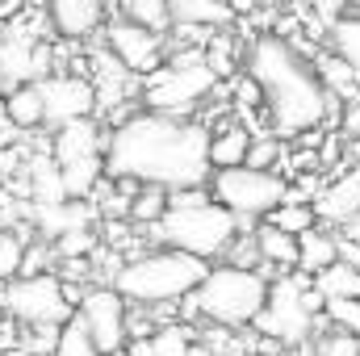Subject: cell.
<instances>
[{
  "label": "cell",
  "mask_w": 360,
  "mask_h": 356,
  "mask_svg": "<svg viewBox=\"0 0 360 356\" xmlns=\"http://www.w3.org/2000/svg\"><path fill=\"white\" fill-rule=\"evenodd\" d=\"M105 177L122 184L160 189H201L210 180V130L193 117L134 113L105 134Z\"/></svg>",
  "instance_id": "obj_1"
},
{
  "label": "cell",
  "mask_w": 360,
  "mask_h": 356,
  "mask_svg": "<svg viewBox=\"0 0 360 356\" xmlns=\"http://www.w3.org/2000/svg\"><path fill=\"white\" fill-rule=\"evenodd\" d=\"M248 76L260 89V101L269 109L276 134H302L323 126L331 109V92L323 89L314 63L289 38L260 34L248 51Z\"/></svg>",
  "instance_id": "obj_2"
},
{
  "label": "cell",
  "mask_w": 360,
  "mask_h": 356,
  "mask_svg": "<svg viewBox=\"0 0 360 356\" xmlns=\"http://www.w3.org/2000/svg\"><path fill=\"white\" fill-rule=\"evenodd\" d=\"M205 272H210V260H197L176 248H160V252H143L134 260H122L109 285L126 302L151 310V306H172L180 298H188Z\"/></svg>",
  "instance_id": "obj_3"
},
{
  "label": "cell",
  "mask_w": 360,
  "mask_h": 356,
  "mask_svg": "<svg viewBox=\"0 0 360 356\" xmlns=\"http://www.w3.org/2000/svg\"><path fill=\"white\" fill-rule=\"evenodd\" d=\"M264 298H269V276L264 272L239 265H218L188 293V310L218 323V327H248L264 310Z\"/></svg>",
  "instance_id": "obj_4"
},
{
  "label": "cell",
  "mask_w": 360,
  "mask_h": 356,
  "mask_svg": "<svg viewBox=\"0 0 360 356\" xmlns=\"http://www.w3.org/2000/svg\"><path fill=\"white\" fill-rule=\"evenodd\" d=\"M239 227H243V222H239L235 214H226L214 197H201V201H193V205H168L151 231H155V239H160L164 248L188 252V256H197V260H210V256H222V252L235 243Z\"/></svg>",
  "instance_id": "obj_5"
},
{
  "label": "cell",
  "mask_w": 360,
  "mask_h": 356,
  "mask_svg": "<svg viewBox=\"0 0 360 356\" xmlns=\"http://www.w3.org/2000/svg\"><path fill=\"white\" fill-rule=\"evenodd\" d=\"M319 310H323V298L314 293L310 276L281 272L276 281H269V298H264V310L256 314V327L281 344H302L310 336Z\"/></svg>",
  "instance_id": "obj_6"
},
{
  "label": "cell",
  "mask_w": 360,
  "mask_h": 356,
  "mask_svg": "<svg viewBox=\"0 0 360 356\" xmlns=\"http://www.w3.org/2000/svg\"><path fill=\"white\" fill-rule=\"evenodd\" d=\"M285 189L289 184L281 180V172H272V168H248V164H239V168H214L210 180H205V193L226 214H235L239 222L264 218L269 210H276L285 201Z\"/></svg>",
  "instance_id": "obj_7"
},
{
  "label": "cell",
  "mask_w": 360,
  "mask_h": 356,
  "mask_svg": "<svg viewBox=\"0 0 360 356\" xmlns=\"http://www.w3.org/2000/svg\"><path fill=\"white\" fill-rule=\"evenodd\" d=\"M214 89H218V72L210 68V59L184 55V59H172L168 68H155V76L147 80V105L151 113L188 117Z\"/></svg>",
  "instance_id": "obj_8"
},
{
  "label": "cell",
  "mask_w": 360,
  "mask_h": 356,
  "mask_svg": "<svg viewBox=\"0 0 360 356\" xmlns=\"http://www.w3.org/2000/svg\"><path fill=\"white\" fill-rule=\"evenodd\" d=\"M72 310H76V302L68 298V285H63L55 272L13 276L8 285H0V314H13L17 323H30V327H59Z\"/></svg>",
  "instance_id": "obj_9"
},
{
  "label": "cell",
  "mask_w": 360,
  "mask_h": 356,
  "mask_svg": "<svg viewBox=\"0 0 360 356\" xmlns=\"http://www.w3.org/2000/svg\"><path fill=\"white\" fill-rule=\"evenodd\" d=\"M126 306L130 302L113 285H92V289L80 293V310L76 314L84 319L96 352H113V348H122L130 340V314H126Z\"/></svg>",
  "instance_id": "obj_10"
},
{
  "label": "cell",
  "mask_w": 360,
  "mask_h": 356,
  "mask_svg": "<svg viewBox=\"0 0 360 356\" xmlns=\"http://www.w3.org/2000/svg\"><path fill=\"white\" fill-rule=\"evenodd\" d=\"M34 84L42 96V122H51V126L92 117V109H96V89L80 76H42Z\"/></svg>",
  "instance_id": "obj_11"
},
{
  "label": "cell",
  "mask_w": 360,
  "mask_h": 356,
  "mask_svg": "<svg viewBox=\"0 0 360 356\" xmlns=\"http://www.w3.org/2000/svg\"><path fill=\"white\" fill-rule=\"evenodd\" d=\"M51 76V51L38 46L30 34L13 30L8 38H0V84L13 89V84H34Z\"/></svg>",
  "instance_id": "obj_12"
},
{
  "label": "cell",
  "mask_w": 360,
  "mask_h": 356,
  "mask_svg": "<svg viewBox=\"0 0 360 356\" xmlns=\"http://www.w3.org/2000/svg\"><path fill=\"white\" fill-rule=\"evenodd\" d=\"M109 46H113V59H117V68H126V72H155L160 68V55H164V34H155V30H143V25H134V21H117L113 30H109Z\"/></svg>",
  "instance_id": "obj_13"
},
{
  "label": "cell",
  "mask_w": 360,
  "mask_h": 356,
  "mask_svg": "<svg viewBox=\"0 0 360 356\" xmlns=\"http://www.w3.org/2000/svg\"><path fill=\"white\" fill-rule=\"evenodd\" d=\"M310 210H314V222H335V227H344L348 218H356L360 214V164L348 168L335 184H327Z\"/></svg>",
  "instance_id": "obj_14"
},
{
  "label": "cell",
  "mask_w": 360,
  "mask_h": 356,
  "mask_svg": "<svg viewBox=\"0 0 360 356\" xmlns=\"http://www.w3.org/2000/svg\"><path fill=\"white\" fill-rule=\"evenodd\" d=\"M105 21V0H51V25L59 38L80 42Z\"/></svg>",
  "instance_id": "obj_15"
},
{
  "label": "cell",
  "mask_w": 360,
  "mask_h": 356,
  "mask_svg": "<svg viewBox=\"0 0 360 356\" xmlns=\"http://www.w3.org/2000/svg\"><path fill=\"white\" fill-rule=\"evenodd\" d=\"M105 151V134L92 117H76V122H63L59 134H55V164H68V160H89Z\"/></svg>",
  "instance_id": "obj_16"
},
{
  "label": "cell",
  "mask_w": 360,
  "mask_h": 356,
  "mask_svg": "<svg viewBox=\"0 0 360 356\" xmlns=\"http://www.w3.org/2000/svg\"><path fill=\"white\" fill-rule=\"evenodd\" d=\"M252 243H256L260 265L269 268V272H276V276L297 268V235H285V231H276L269 222H260V231L252 235Z\"/></svg>",
  "instance_id": "obj_17"
},
{
  "label": "cell",
  "mask_w": 360,
  "mask_h": 356,
  "mask_svg": "<svg viewBox=\"0 0 360 356\" xmlns=\"http://www.w3.org/2000/svg\"><path fill=\"white\" fill-rule=\"evenodd\" d=\"M0 109H4V122L13 130H34L42 126V96L38 84H13V89L0 92Z\"/></svg>",
  "instance_id": "obj_18"
},
{
  "label": "cell",
  "mask_w": 360,
  "mask_h": 356,
  "mask_svg": "<svg viewBox=\"0 0 360 356\" xmlns=\"http://www.w3.org/2000/svg\"><path fill=\"white\" fill-rule=\"evenodd\" d=\"M248 143H252V130L243 122L222 126L218 134H210V168H239L248 160Z\"/></svg>",
  "instance_id": "obj_19"
},
{
  "label": "cell",
  "mask_w": 360,
  "mask_h": 356,
  "mask_svg": "<svg viewBox=\"0 0 360 356\" xmlns=\"http://www.w3.org/2000/svg\"><path fill=\"white\" fill-rule=\"evenodd\" d=\"M172 25H231L235 13L226 0H168Z\"/></svg>",
  "instance_id": "obj_20"
},
{
  "label": "cell",
  "mask_w": 360,
  "mask_h": 356,
  "mask_svg": "<svg viewBox=\"0 0 360 356\" xmlns=\"http://www.w3.org/2000/svg\"><path fill=\"white\" fill-rule=\"evenodd\" d=\"M59 201H68L63 180H59V164L46 155H34L30 160V205H59Z\"/></svg>",
  "instance_id": "obj_21"
},
{
  "label": "cell",
  "mask_w": 360,
  "mask_h": 356,
  "mask_svg": "<svg viewBox=\"0 0 360 356\" xmlns=\"http://www.w3.org/2000/svg\"><path fill=\"white\" fill-rule=\"evenodd\" d=\"M327 265H335V235H323L319 227L302 231L297 235V268L293 272L314 276L319 268H327Z\"/></svg>",
  "instance_id": "obj_22"
},
{
  "label": "cell",
  "mask_w": 360,
  "mask_h": 356,
  "mask_svg": "<svg viewBox=\"0 0 360 356\" xmlns=\"http://www.w3.org/2000/svg\"><path fill=\"white\" fill-rule=\"evenodd\" d=\"M310 285H314L319 298H360V272L348 268L344 260L319 268V272L310 276Z\"/></svg>",
  "instance_id": "obj_23"
},
{
  "label": "cell",
  "mask_w": 360,
  "mask_h": 356,
  "mask_svg": "<svg viewBox=\"0 0 360 356\" xmlns=\"http://www.w3.org/2000/svg\"><path fill=\"white\" fill-rule=\"evenodd\" d=\"M331 51L360 80V17H335L331 21Z\"/></svg>",
  "instance_id": "obj_24"
},
{
  "label": "cell",
  "mask_w": 360,
  "mask_h": 356,
  "mask_svg": "<svg viewBox=\"0 0 360 356\" xmlns=\"http://www.w3.org/2000/svg\"><path fill=\"white\" fill-rule=\"evenodd\" d=\"M51 356H101V352H96V344H92V336H89V327H84V319H80L76 310L59 323Z\"/></svg>",
  "instance_id": "obj_25"
},
{
  "label": "cell",
  "mask_w": 360,
  "mask_h": 356,
  "mask_svg": "<svg viewBox=\"0 0 360 356\" xmlns=\"http://www.w3.org/2000/svg\"><path fill=\"white\" fill-rule=\"evenodd\" d=\"M264 222H269V227H276V231H285V235H302V231L319 227V222H314L310 201H281L276 210H269V214H264Z\"/></svg>",
  "instance_id": "obj_26"
},
{
  "label": "cell",
  "mask_w": 360,
  "mask_h": 356,
  "mask_svg": "<svg viewBox=\"0 0 360 356\" xmlns=\"http://www.w3.org/2000/svg\"><path fill=\"white\" fill-rule=\"evenodd\" d=\"M164 210H168V189H160V184H139V193L130 197V214H126V218L155 227Z\"/></svg>",
  "instance_id": "obj_27"
},
{
  "label": "cell",
  "mask_w": 360,
  "mask_h": 356,
  "mask_svg": "<svg viewBox=\"0 0 360 356\" xmlns=\"http://www.w3.org/2000/svg\"><path fill=\"white\" fill-rule=\"evenodd\" d=\"M122 13H126V21H134L143 30H155V34H164L172 25L168 0H122Z\"/></svg>",
  "instance_id": "obj_28"
},
{
  "label": "cell",
  "mask_w": 360,
  "mask_h": 356,
  "mask_svg": "<svg viewBox=\"0 0 360 356\" xmlns=\"http://www.w3.org/2000/svg\"><path fill=\"white\" fill-rule=\"evenodd\" d=\"M101 248V239H96V231L92 227H76V231H63L55 243H51V252L59 256V260H89L92 252Z\"/></svg>",
  "instance_id": "obj_29"
},
{
  "label": "cell",
  "mask_w": 360,
  "mask_h": 356,
  "mask_svg": "<svg viewBox=\"0 0 360 356\" xmlns=\"http://www.w3.org/2000/svg\"><path fill=\"white\" fill-rule=\"evenodd\" d=\"M147 344H151V356H184L188 344H193V331H188L184 323H168V327L151 331Z\"/></svg>",
  "instance_id": "obj_30"
},
{
  "label": "cell",
  "mask_w": 360,
  "mask_h": 356,
  "mask_svg": "<svg viewBox=\"0 0 360 356\" xmlns=\"http://www.w3.org/2000/svg\"><path fill=\"white\" fill-rule=\"evenodd\" d=\"M25 235L17 231H0V285H8L21 272V256H25Z\"/></svg>",
  "instance_id": "obj_31"
},
{
  "label": "cell",
  "mask_w": 360,
  "mask_h": 356,
  "mask_svg": "<svg viewBox=\"0 0 360 356\" xmlns=\"http://www.w3.org/2000/svg\"><path fill=\"white\" fill-rule=\"evenodd\" d=\"M323 314L340 327L360 336V298H323Z\"/></svg>",
  "instance_id": "obj_32"
},
{
  "label": "cell",
  "mask_w": 360,
  "mask_h": 356,
  "mask_svg": "<svg viewBox=\"0 0 360 356\" xmlns=\"http://www.w3.org/2000/svg\"><path fill=\"white\" fill-rule=\"evenodd\" d=\"M281 160V139L276 134H252V143H248V168H272Z\"/></svg>",
  "instance_id": "obj_33"
},
{
  "label": "cell",
  "mask_w": 360,
  "mask_h": 356,
  "mask_svg": "<svg viewBox=\"0 0 360 356\" xmlns=\"http://www.w3.org/2000/svg\"><path fill=\"white\" fill-rule=\"evenodd\" d=\"M319 356H360V336H352V331H331L323 344H319Z\"/></svg>",
  "instance_id": "obj_34"
},
{
  "label": "cell",
  "mask_w": 360,
  "mask_h": 356,
  "mask_svg": "<svg viewBox=\"0 0 360 356\" xmlns=\"http://www.w3.org/2000/svg\"><path fill=\"white\" fill-rule=\"evenodd\" d=\"M335 260H344L348 268L360 272V243H352V239H335Z\"/></svg>",
  "instance_id": "obj_35"
},
{
  "label": "cell",
  "mask_w": 360,
  "mask_h": 356,
  "mask_svg": "<svg viewBox=\"0 0 360 356\" xmlns=\"http://www.w3.org/2000/svg\"><path fill=\"white\" fill-rule=\"evenodd\" d=\"M264 0H226V8L231 13H252V8H260Z\"/></svg>",
  "instance_id": "obj_36"
},
{
  "label": "cell",
  "mask_w": 360,
  "mask_h": 356,
  "mask_svg": "<svg viewBox=\"0 0 360 356\" xmlns=\"http://www.w3.org/2000/svg\"><path fill=\"white\" fill-rule=\"evenodd\" d=\"M344 239H352V243H360V214H356V218H348V222H344Z\"/></svg>",
  "instance_id": "obj_37"
},
{
  "label": "cell",
  "mask_w": 360,
  "mask_h": 356,
  "mask_svg": "<svg viewBox=\"0 0 360 356\" xmlns=\"http://www.w3.org/2000/svg\"><path fill=\"white\" fill-rule=\"evenodd\" d=\"M184 356H214V352H210L205 344H188V352H184Z\"/></svg>",
  "instance_id": "obj_38"
},
{
  "label": "cell",
  "mask_w": 360,
  "mask_h": 356,
  "mask_svg": "<svg viewBox=\"0 0 360 356\" xmlns=\"http://www.w3.org/2000/svg\"><path fill=\"white\" fill-rule=\"evenodd\" d=\"M101 356H130V352H126V344H122V348H113V352H101Z\"/></svg>",
  "instance_id": "obj_39"
},
{
  "label": "cell",
  "mask_w": 360,
  "mask_h": 356,
  "mask_svg": "<svg viewBox=\"0 0 360 356\" xmlns=\"http://www.w3.org/2000/svg\"><path fill=\"white\" fill-rule=\"evenodd\" d=\"M344 4H352V8H360V0H344Z\"/></svg>",
  "instance_id": "obj_40"
},
{
  "label": "cell",
  "mask_w": 360,
  "mask_h": 356,
  "mask_svg": "<svg viewBox=\"0 0 360 356\" xmlns=\"http://www.w3.org/2000/svg\"><path fill=\"white\" fill-rule=\"evenodd\" d=\"M0 344H4V323H0Z\"/></svg>",
  "instance_id": "obj_41"
},
{
  "label": "cell",
  "mask_w": 360,
  "mask_h": 356,
  "mask_svg": "<svg viewBox=\"0 0 360 356\" xmlns=\"http://www.w3.org/2000/svg\"><path fill=\"white\" fill-rule=\"evenodd\" d=\"M0 126H4V109H0Z\"/></svg>",
  "instance_id": "obj_42"
},
{
  "label": "cell",
  "mask_w": 360,
  "mask_h": 356,
  "mask_svg": "<svg viewBox=\"0 0 360 356\" xmlns=\"http://www.w3.org/2000/svg\"><path fill=\"white\" fill-rule=\"evenodd\" d=\"M264 356H281V352H264Z\"/></svg>",
  "instance_id": "obj_43"
},
{
  "label": "cell",
  "mask_w": 360,
  "mask_h": 356,
  "mask_svg": "<svg viewBox=\"0 0 360 356\" xmlns=\"http://www.w3.org/2000/svg\"><path fill=\"white\" fill-rule=\"evenodd\" d=\"M0 92H4V84H0Z\"/></svg>",
  "instance_id": "obj_44"
},
{
  "label": "cell",
  "mask_w": 360,
  "mask_h": 356,
  "mask_svg": "<svg viewBox=\"0 0 360 356\" xmlns=\"http://www.w3.org/2000/svg\"><path fill=\"white\" fill-rule=\"evenodd\" d=\"M0 4H4V0H0Z\"/></svg>",
  "instance_id": "obj_45"
}]
</instances>
